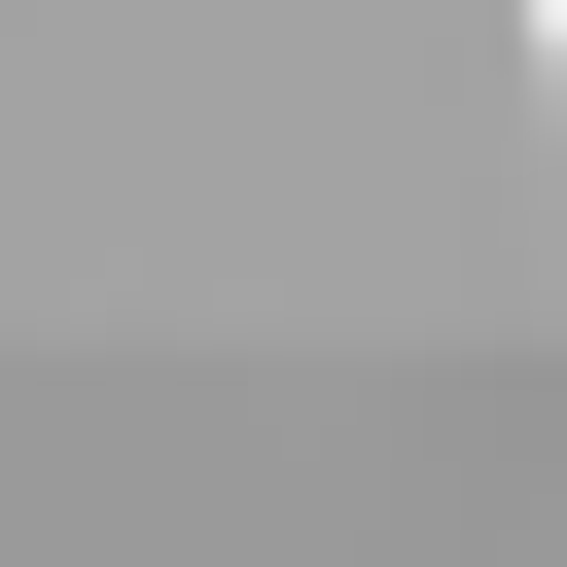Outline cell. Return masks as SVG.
I'll return each mask as SVG.
<instances>
[{"label": "cell", "mask_w": 567, "mask_h": 567, "mask_svg": "<svg viewBox=\"0 0 567 567\" xmlns=\"http://www.w3.org/2000/svg\"><path fill=\"white\" fill-rule=\"evenodd\" d=\"M532 106H567V0H532Z\"/></svg>", "instance_id": "cell-1"}]
</instances>
